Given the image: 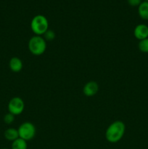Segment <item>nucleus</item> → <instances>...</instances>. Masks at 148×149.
Wrapping results in <instances>:
<instances>
[{"label":"nucleus","instance_id":"f257e3e1","mask_svg":"<svg viewBox=\"0 0 148 149\" xmlns=\"http://www.w3.org/2000/svg\"><path fill=\"white\" fill-rule=\"evenodd\" d=\"M126 131V125L121 121H115L110 124L105 132V138L108 142L115 143L123 138Z\"/></svg>","mask_w":148,"mask_h":149},{"label":"nucleus","instance_id":"f03ea898","mask_svg":"<svg viewBox=\"0 0 148 149\" xmlns=\"http://www.w3.org/2000/svg\"><path fill=\"white\" fill-rule=\"evenodd\" d=\"M31 31L37 36H42L49 29V22L43 15L34 16L30 22Z\"/></svg>","mask_w":148,"mask_h":149},{"label":"nucleus","instance_id":"7ed1b4c3","mask_svg":"<svg viewBox=\"0 0 148 149\" xmlns=\"http://www.w3.org/2000/svg\"><path fill=\"white\" fill-rule=\"evenodd\" d=\"M28 49L30 53L39 56L45 52L46 49V42L41 36H32L28 42Z\"/></svg>","mask_w":148,"mask_h":149},{"label":"nucleus","instance_id":"20e7f679","mask_svg":"<svg viewBox=\"0 0 148 149\" xmlns=\"http://www.w3.org/2000/svg\"><path fill=\"white\" fill-rule=\"evenodd\" d=\"M19 133V138L29 141L33 139L36 133V130L34 125L30 122H26L20 125L17 129Z\"/></svg>","mask_w":148,"mask_h":149},{"label":"nucleus","instance_id":"39448f33","mask_svg":"<svg viewBox=\"0 0 148 149\" xmlns=\"http://www.w3.org/2000/svg\"><path fill=\"white\" fill-rule=\"evenodd\" d=\"M9 113L17 116L23 113L25 109V103L23 99L20 97H14L9 101L8 103Z\"/></svg>","mask_w":148,"mask_h":149},{"label":"nucleus","instance_id":"423d86ee","mask_svg":"<svg viewBox=\"0 0 148 149\" xmlns=\"http://www.w3.org/2000/svg\"><path fill=\"white\" fill-rule=\"evenodd\" d=\"M99 91V85L96 81H90L84 85L83 93L87 97H92L95 95Z\"/></svg>","mask_w":148,"mask_h":149},{"label":"nucleus","instance_id":"0eeeda50","mask_svg":"<svg viewBox=\"0 0 148 149\" xmlns=\"http://www.w3.org/2000/svg\"><path fill=\"white\" fill-rule=\"evenodd\" d=\"M133 35L138 40L141 41L148 38V26L145 24H139L133 30Z\"/></svg>","mask_w":148,"mask_h":149},{"label":"nucleus","instance_id":"6e6552de","mask_svg":"<svg viewBox=\"0 0 148 149\" xmlns=\"http://www.w3.org/2000/svg\"><path fill=\"white\" fill-rule=\"evenodd\" d=\"M9 66L10 70L15 73H18L23 69V62L17 57H13L10 59L9 63Z\"/></svg>","mask_w":148,"mask_h":149},{"label":"nucleus","instance_id":"1a4fd4ad","mask_svg":"<svg viewBox=\"0 0 148 149\" xmlns=\"http://www.w3.org/2000/svg\"><path fill=\"white\" fill-rule=\"evenodd\" d=\"M138 13L142 19L148 20V1H143L138 6Z\"/></svg>","mask_w":148,"mask_h":149},{"label":"nucleus","instance_id":"9d476101","mask_svg":"<svg viewBox=\"0 0 148 149\" xmlns=\"http://www.w3.org/2000/svg\"><path fill=\"white\" fill-rule=\"evenodd\" d=\"M4 138L9 141H15L19 138V133L18 130L15 128H9V129L6 130L4 132Z\"/></svg>","mask_w":148,"mask_h":149},{"label":"nucleus","instance_id":"9b49d317","mask_svg":"<svg viewBox=\"0 0 148 149\" xmlns=\"http://www.w3.org/2000/svg\"><path fill=\"white\" fill-rule=\"evenodd\" d=\"M28 145L27 141L22 138H17L15 141H13L12 143L11 149H27Z\"/></svg>","mask_w":148,"mask_h":149},{"label":"nucleus","instance_id":"f8f14e48","mask_svg":"<svg viewBox=\"0 0 148 149\" xmlns=\"http://www.w3.org/2000/svg\"><path fill=\"white\" fill-rule=\"evenodd\" d=\"M138 47L141 52L144 53H148V38L139 41Z\"/></svg>","mask_w":148,"mask_h":149},{"label":"nucleus","instance_id":"ddd939ff","mask_svg":"<svg viewBox=\"0 0 148 149\" xmlns=\"http://www.w3.org/2000/svg\"><path fill=\"white\" fill-rule=\"evenodd\" d=\"M44 36V39L46 40V42H50V41H53L54 39H55V33L54 31L50 30V29H48L46 32L44 33V34L43 35Z\"/></svg>","mask_w":148,"mask_h":149},{"label":"nucleus","instance_id":"4468645a","mask_svg":"<svg viewBox=\"0 0 148 149\" xmlns=\"http://www.w3.org/2000/svg\"><path fill=\"white\" fill-rule=\"evenodd\" d=\"M15 119V116L12 113H8L4 116V123L7 124V125H11L14 122Z\"/></svg>","mask_w":148,"mask_h":149},{"label":"nucleus","instance_id":"2eb2a0df","mask_svg":"<svg viewBox=\"0 0 148 149\" xmlns=\"http://www.w3.org/2000/svg\"><path fill=\"white\" fill-rule=\"evenodd\" d=\"M143 1L144 0H127L129 5L132 6V7H136V6H139Z\"/></svg>","mask_w":148,"mask_h":149},{"label":"nucleus","instance_id":"dca6fc26","mask_svg":"<svg viewBox=\"0 0 148 149\" xmlns=\"http://www.w3.org/2000/svg\"><path fill=\"white\" fill-rule=\"evenodd\" d=\"M1 149H9V148H1Z\"/></svg>","mask_w":148,"mask_h":149},{"label":"nucleus","instance_id":"f3484780","mask_svg":"<svg viewBox=\"0 0 148 149\" xmlns=\"http://www.w3.org/2000/svg\"><path fill=\"white\" fill-rule=\"evenodd\" d=\"M144 1H148V0H144Z\"/></svg>","mask_w":148,"mask_h":149}]
</instances>
